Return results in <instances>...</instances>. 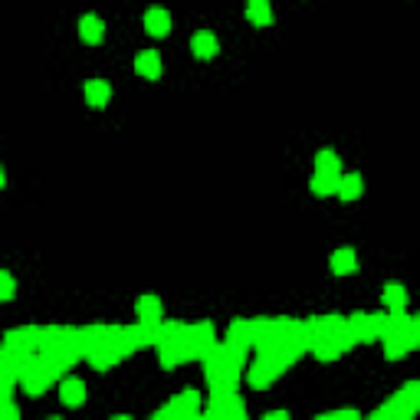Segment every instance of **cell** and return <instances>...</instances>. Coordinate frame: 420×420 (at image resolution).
I'll return each instance as SVG.
<instances>
[{
  "label": "cell",
  "instance_id": "6da1fadb",
  "mask_svg": "<svg viewBox=\"0 0 420 420\" xmlns=\"http://www.w3.org/2000/svg\"><path fill=\"white\" fill-rule=\"evenodd\" d=\"M201 414H207V417H247V407L237 398V391H226V394H214V400L201 407Z\"/></svg>",
  "mask_w": 420,
  "mask_h": 420
},
{
  "label": "cell",
  "instance_id": "7a4b0ae2",
  "mask_svg": "<svg viewBox=\"0 0 420 420\" xmlns=\"http://www.w3.org/2000/svg\"><path fill=\"white\" fill-rule=\"evenodd\" d=\"M197 417L201 414V400H197V391H184V394H178V398L168 404V407H161L154 417Z\"/></svg>",
  "mask_w": 420,
  "mask_h": 420
},
{
  "label": "cell",
  "instance_id": "3957f363",
  "mask_svg": "<svg viewBox=\"0 0 420 420\" xmlns=\"http://www.w3.org/2000/svg\"><path fill=\"white\" fill-rule=\"evenodd\" d=\"M135 312H138V322L158 325L164 319V305H161L158 296H141V299L135 302Z\"/></svg>",
  "mask_w": 420,
  "mask_h": 420
},
{
  "label": "cell",
  "instance_id": "277c9868",
  "mask_svg": "<svg viewBox=\"0 0 420 420\" xmlns=\"http://www.w3.org/2000/svg\"><path fill=\"white\" fill-rule=\"evenodd\" d=\"M276 375H280V368L259 355V361L249 368V388H256V391H259V388H270L273 377H276Z\"/></svg>",
  "mask_w": 420,
  "mask_h": 420
},
{
  "label": "cell",
  "instance_id": "5b68a950",
  "mask_svg": "<svg viewBox=\"0 0 420 420\" xmlns=\"http://www.w3.org/2000/svg\"><path fill=\"white\" fill-rule=\"evenodd\" d=\"M191 50H194L197 59H214L220 53V40H217L210 30H201L194 33V40H191Z\"/></svg>",
  "mask_w": 420,
  "mask_h": 420
},
{
  "label": "cell",
  "instance_id": "8992f818",
  "mask_svg": "<svg viewBox=\"0 0 420 420\" xmlns=\"http://www.w3.org/2000/svg\"><path fill=\"white\" fill-rule=\"evenodd\" d=\"M145 30H148L151 36H168V33H171V13L164 10V7H151V10L145 13Z\"/></svg>",
  "mask_w": 420,
  "mask_h": 420
},
{
  "label": "cell",
  "instance_id": "52a82bcc",
  "mask_svg": "<svg viewBox=\"0 0 420 420\" xmlns=\"http://www.w3.org/2000/svg\"><path fill=\"white\" fill-rule=\"evenodd\" d=\"M59 400H63L66 407H79L86 400V384L79 377H66L63 384H59Z\"/></svg>",
  "mask_w": 420,
  "mask_h": 420
},
{
  "label": "cell",
  "instance_id": "ba28073f",
  "mask_svg": "<svg viewBox=\"0 0 420 420\" xmlns=\"http://www.w3.org/2000/svg\"><path fill=\"white\" fill-rule=\"evenodd\" d=\"M86 102L92 108H106L112 102V86H108L106 79H92L86 82Z\"/></svg>",
  "mask_w": 420,
  "mask_h": 420
},
{
  "label": "cell",
  "instance_id": "9c48e42d",
  "mask_svg": "<svg viewBox=\"0 0 420 420\" xmlns=\"http://www.w3.org/2000/svg\"><path fill=\"white\" fill-rule=\"evenodd\" d=\"M79 36H82L86 43H102V36H106V23L99 20L96 13H86V17L79 20Z\"/></svg>",
  "mask_w": 420,
  "mask_h": 420
},
{
  "label": "cell",
  "instance_id": "30bf717a",
  "mask_svg": "<svg viewBox=\"0 0 420 420\" xmlns=\"http://www.w3.org/2000/svg\"><path fill=\"white\" fill-rule=\"evenodd\" d=\"M355 270H358L355 249H352V247L335 249V253H332V273H335V276H348V273H355Z\"/></svg>",
  "mask_w": 420,
  "mask_h": 420
},
{
  "label": "cell",
  "instance_id": "8fae6325",
  "mask_svg": "<svg viewBox=\"0 0 420 420\" xmlns=\"http://www.w3.org/2000/svg\"><path fill=\"white\" fill-rule=\"evenodd\" d=\"M335 194L342 197V201H355V197H361V174H338Z\"/></svg>",
  "mask_w": 420,
  "mask_h": 420
},
{
  "label": "cell",
  "instance_id": "7c38bea8",
  "mask_svg": "<svg viewBox=\"0 0 420 420\" xmlns=\"http://www.w3.org/2000/svg\"><path fill=\"white\" fill-rule=\"evenodd\" d=\"M135 69H138V75H145V79H158V75H161V56L145 50V53H138V59H135Z\"/></svg>",
  "mask_w": 420,
  "mask_h": 420
},
{
  "label": "cell",
  "instance_id": "4fadbf2b",
  "mask_svg": "<svg viewBox=\"0 0 420 420\" xmlns=\"http://www.w3.org/2000/svg\"><path fill=\"white\" fill-rule=\"evenodd\" d=\"M247 17H249V23H256V27H270L273 23L270 0H247Z\"/></svg>",
  "mask_w": 420,
  "mask_h": 420
},
{
  "label": "cell",
  "instance_id": "5bb4252c",
  "mask_svg": "<svg viewBox=\"0 0 420 420\" xmlns=\"http://www.w3.org/2000/svg\"><path fill=\"white\" fill-rule=\"evenodd\" d=\"M309 348H312V355L322 358V361H332V358L342 355V345H338L335 338H309Z\"/></svg>",
  "mask_w": 420,
  "mask_h": 420
},
{
  "label": "cell",
  "instance_id": "9a60e30c",
  "mask_svg": "<svg viewBox=\"0 0 420 420\" xmlns=\"http://www.w3.org/2000/svg\"><path fill=\"white\" fill-rule=\"evenodd\" d=\"M226 342L237 345V348L253 345V322H233L230 325V338H226Z\"/></svg>",
  "mask_w": 420,
  "mask_h": 420
},
{
  "label": "cell",
  "instance_id": "2e32d148",
  "mask_svg": "<svg viewBox=\"0 0 420 420\" xmlns=\"http://www.w3.org/2000/svg\"><path fill=\"white\" fill-rule=\"evenodd\" d=\"M335 184H338V174H332V171H315L312 174L315 194H335Z\"/></svg>",
  "mask_w": 420,
  "mask_h": 420
},
{
  "label": "cell",
  "instance_id": "e0dca14e",
  "mask_svg": "<svg viewBox=\"0 0 420 420\" xmlns=\"http://www.w3.org/2000/svg\"><path fill=\"white\" fill-rule=\"evenodd\" d=\"M384 305H388V309H404V305H407L404 286H394V282H391L388 289H384Z\"/></svg>",
  "mask_w": 420,
  "mask_h": 420
},
{
  "label": "cell",
  "instance_id": "ac0fdd59",
  "mask_svg": "<svg viewBox=\"0 0 420 420\" xmlns=\"http://www.w3.org/2000/svg\"><path fill=\"white\" fill-rule=\"evenodd\" d=\"M315 171L342 174V164H338V158H335V151H319V154H315Z\"/></svg>",
  "mask_w": 420,
  "mask_h": 420
},
{
  "label": "cell",
  "instance_id": "d6986e66",
  "mask_svg": "<svg viewBox=\"0 0 420 420\" xmlns=\"http://www.w3.org/2000/svg\"><path fill=\"white\" fill-rule=\"evenodd\" d=\"M391 414H394V417H414V414H410V410L404 407V404H400L398 398H394V400H388L384 407H377L375 414H371V417H391Z\"/></svg>",
  "mask_w": 420,
  "mask_h": 420
},
{
  "label": "cell",
  "instance_id": "ffe728a7",
  "mask_svg": "<svg viewBox=\"0 0 420 420\" xmlns=\"http://www.w3.org/2000/svg\"><path fill=\"white\" fill-rule=\"evenodd\" d=\"M13 296H17V282H13L10 273L0 270V299L7 302V299H13Z\"/></svg>",
  "mask_w": 420,
  "mask_h": 420
},
{
  "label": "cell",
  "instance_id": "44dd1931",
  "mask_svg": "<svg viewBox=\"0 0 420 420\" xmlns=\"http://www.w3.org/2000/svg\"><path fill=\"white\" fill-rule=\"evenodd\" d=\"M20 410L13 407V404H7V398H0V417H17Z\"/></svg>",
  "mask_w": 420,
  "mask_h": 420
},
{
  "label": "cell",
  "instance_id": "7402d4cb",
  "mask_svg": "<svg viewBox=\"0 0 420 420\" xmlns=\"http://www.w3.org/2000/svg\"><path fill=\"white\" fill-rule=\"evenodd\" d=\"M3 184H7V174H3V168H0V191H3Z\"/></svg>",
  "mask_w": 420,
  "mask_h": 420
}]
</instances>
